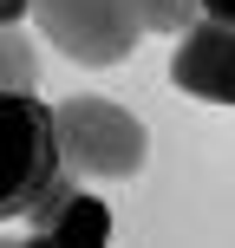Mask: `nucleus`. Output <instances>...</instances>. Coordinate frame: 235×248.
I'll use <instances>...</instances> for the list:
<instances>
[{
  "label": "nucleus",
  "instance_id": "9",
  "mask_svg": "<svg viewBox=\"0 0 235 248\" xmlns=\"http://www.w3.org/2000/svg\"><path fill=\"white\" fill-rule=\"evenodd\" d=\"M26 20V0H0V26H20Z\"/></svg>",
  "mask_w": 235,
  "mask_h": 248
},
{
  "label": "nucleus",
  "instance_id": "4",
  "mask_svg": "<svg viewBox=\"0 0 235 248\" xmlns=\"http://www.w3.org/2000/svg\"><path fill=\"white\" fill-rule=\"evenodd\" d=\"M170 78L203 105H235V33L222 20H196L170 59Z\"/></svg>",
  "mask_w": 235,
  "mask_h": 248
},
{
  "label": "nucleus",
  "instance_id": "7",
  "mask_svg": "<svg viewBox=\"0 0 235 248\" xmlns=\"http://www.w3.org/2000/svg\"><path fill=\"white\" fill-rule=\"evenodd\" d=\"M124 7H131V20L144 26V33H189V26L203 20V7L196 0H124Z\"/></svg>",
  "mask_w": 235,
  "mask_h": 248
},
{
  "label": "nucleus",
  "instance_id": "3",
  "mask_svg": "<svg viewBox=\"0 0 235 248\" xmlns=\"http://www.w3.org/2000/svg\"><path fill=\"white\" fill-rule=\"evenodd\" d=\"M26 13L72 65H92V72L124 65L144 39V26L131 20L124 0H26Z\"/></svg>",
  "mask_w": 235,
  "mask_h": 248
},
{
  "label": "nucleus",
  "instance_id": "6",
  "mask_svg": "<svg viewBox=\"0 0 235 248\" xmlns=\"http://www.w3.org/2000/svg\"><path fill=\"white\" fill-rule=\"evenodd\" d=\"M39 85V52L20 26H0V92H33Z\"/></svg>",
  "mask_w": 235,
  "mask_h": 248
},
{
  "label": "nucleus",
  "instance_id": "1",
  "mask_svg": "<svg viewBox=\"0 0 235 248\" xmlns=\"http://www.w3.org/2000/svg\"><path fill=\"white\" fill-rule=\"evenodd\" d=\"M52 137H59L65 170L98 176V183H124L150 157V137L137 124V111H124L118 98H65V105H52Z\"/></svg>",
  "mask_w": 235,
  "mask_h": 248
},
{
  "label": "nucleus",
  "instance_id": "5",
  "mask_svg": "<svg viewBox=\"0 0 235 248\" xmlns=\"http://www.w3.org/2000/svg\"><path fill=\"white\" fill-rule=\"evenodd\" d=\"M33 242H59V248H98V242H111V209H105L98 196H85V189H72V196H65L59 209L46 216V229H39Z\"/></svg>",
  "mask_w": 235,
  "mask_h": 248
},
{
  "label": "nucleus",
  "instance_id": "8",
  "mask_svg": "<svg viewBox=\"0 0 235 248\" xmlns=\"http://www.w3.org/2000/svg\"><path fill=\"white\" fill-rule=\"evenodd\" d=\"M203 7V20H222V26H235V0H196Z\"/></svg>",
  "mask_w": 235,
  "mask_h": 248
},
{
  "label": "nucleus",
  "instance_id": "2",
  "mask_svg": "<svg viewBox=\"0 0 235 248\" xmlns=\"http://www.w3.org/2000/svg\"><path fill=\"white\" fill-rule=\"evenodd\" d=\"M59 137H52V105L33 92H0V222L26 216V202L59 176Z\"/></svg>",
  "mask_w": 235,
  "mask_h": 248
}]
</instances>
